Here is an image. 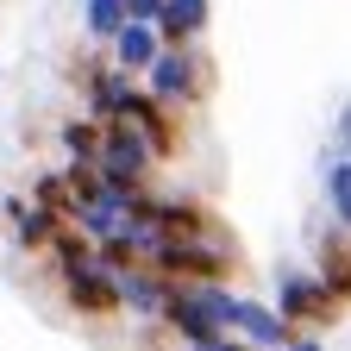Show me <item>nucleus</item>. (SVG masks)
I'll return each instance as SVG.
<instances>
[{"instance_id":"nucleus-8","label":"nucleus","mask_w":351,"mask_h":351,"mask_svg":"<svg viewBox=\"0 0 351 351\" xmlns=\"http://www.w3.org/2000/svg\"><path fill=\"white\" fill-rule=\"evenodd\" d=\"M69 226V213H57L51 201L38 195H7V232L19 251H51V239Z\"/></svg>"},{"instance_id":"nucleus-6","label":"nucleus","mask_w":351,"mask_h":351,"mask_svg":"<svg viewBox=\"0 0 351 351\" xmlns=\"http://www.w3.org/2000/svg\"><path fill=\"white\" fill-rule=\"evenodd\" d=\"M82 63H88L82 69V101H88V113H95V119H125L132 101L145 95V75L119 69L113 57H82Z\"/></svg>"},{"instance_id":"nucleus-3","label":"nucleus","mask_w":351,"mask_h":351,"mask_svg":"<svg viewBox=\"0 0 351 351\" xmlns=\"http://www.w3.org/2000/svg\"><path fill=\"white\" fill-rule=\"evenodd\" d=\"M101 182L107 189H125V195H138V189H151V169H157V151H151V138L132 119H107V138H101Z\"/></svg>"},{"instance_id":"nucleus-4","label":"nucleus","mask_w":351,"mask_h":351,"mask_svg":"<svg viewBox=\"0 0 351 351\" xmlns=\"http://www.w3.org/2000/svg\"><path fill=\"white\" fill-rule=\"evenodd\" d=\"M276 307H282V320H289L295 332H320L326 320H339V307H345V301L326 289L320 270L282 263V270H276Z\"/></svg>"},{"instance_id":"nucleus-16","label":"nucleus","mask_w":351,"mask_h":351,"mask_svg":"<svg viewBox=\"0 0 351 351\" xmlns=\"http://www.w3.org/2000/svg\"><path fill=\"white\" fill-rule=\"evenodd\" d=\"M332 145L351 151V107H339V119H332Z\"/></svg>"},{"instance_id":"nucleus-14","label":"nucleus","mask_w":351,"mask_h":351,"mask_svg":"<svg viewBox=\"0 0 351 351\" xmlns=\"http://www.w3.org/2000/svg\"><path fill=\"white\" fill-rule=\"evenodd\" d=\"M125 19H132L125 0H82V32L95 38V44H113L125 32Z\"/></svg>"},{"instance_id":"nucleus-10","label":"nucleus","mask_w":351,"mask_h":351,"mask_svg":"<svg viewBox=\"0 0 351 351\" xmlns=\"http://www.w3.org/2000/svg\"><path fill=\"white\" fill-rule=\"evenodd\" d=\"M163 44H169V38H163V32L151 25V19H125V32H119V38L107 44V51H113V63H119V69L145 75V69H151V63L163 57Z\"/></svg>"},{"instance_id":"nucleus-13","label":"nucleus","mask_w":351,"mask_h":351,"mask_svg":"<svg viewBox=\"0 0 351 351\" xmlns=\"http://www.w3.org/2000/svg\"><path fill=\"white\" fill-rule=\"evenodd\" d=\"M320 182H326V207H332V219L351 232V157H345V151H326Z\"/></svg>"},{"instance_id":"nucleus-12","label":"nucleus","mask_w":351,"mask_h":351,"mask_svg":"<svg viewBox=\"0 0 351 351\" xmlns=\"http://www.w3.org/2000/svg\"><path fill=\"white\" fill-rule=\"evenodd\" d=\"M101 138H107V119H95V113L57 125V145H63L69 163H101Z\"/></svg>"},{"instance_id":"nucleus-18","label":"nucleus","mask_w":351,"mask_h":351,"mask_svg":"<svg viewBox=\"0 0 351 351\" xmlns=\"http://www.w3.org/2000/svg\"><path fill=\"white\" fill-rule=\"evenodd\" d=\"M282 351H326V345H320V332H295V339H289Z\"/></svg>"},{"instance_id":"nucleus-1","label":"nucleus","mask_w":351,"mask_h":351,"mask_svg":"<svg viewBox=\"0 0 351 351\" xmlns=\"http://www.w3.org/2000/svg\"><path fill=\"white\" fill-rule=\"evenodd\" d=\"M151 263L163 276H176V282H219V276H232L239 251L219 239V226L207 219V226H195V232H163V245L151 251Z\"/></svg>"},{"instance_id":"nucleus-5","label":"nucleus","mask_w":351,"mask_h":351,"mask_svg":"<svg viewBox=\"0 0 351 351\" xmlns=\"http://www.w3.org/2000/svg\"><path fill=\"white\" fill-rule=\"evenodd\" d=\"M63 282V307L75 320H113V314H125V295H119V270L95 251V263H82V270H69V276H57Z\"/></svg>"},{"instance_id":"nucleus-17","label":"nucleus","mask_w":351,"mask_h":351,"mask_svg":"<svg viewBox=\"0 0 351 351\" xmlns=\"http://www.w3.org/2000/svg\"><path fill=\"white\" fill-rule=\"evenodd\" d=\"M125 7H132V19H151V25H157V13H163V0H125Z\"/></svg>"},{"instance_id":"nucleus-7","label":"nucleus","mask_w":351,"mask_h":351,"mask_svg":"<svg viewBox=\"0 0 351 351\" xmlns=\"http://www.w3.org/2000/svg\"><path fill=\"white\" fill-rule=\"evenodd\" d=\"M219 314H226V332L251 339L257 351H282V345L295 339V326L282 320V307H276V301H251V295H232V289H226Z\"/></svg>"},{"instance_id":"nucleus-9","label":"nucleus","mask_w":351,"mask_h":351,"mask_svg":"<svg viewBox=\"0 0 351 351\" xmlns=\"http://www.w3.org/2000/svg\"><path fill=\"white\" fill-rule=\"evenodd\" d=\"M119 295H125V314L132 320L163 326V307L176 295V276H163L157 263H132V270H119Z\"/></svg>"},{"instance_id":"nucleus-15","label":"nucleus","mask_w":351,"mask_h":351,"mask_svg":"<svg viewBox=\"0 0 351 351\" xmlns=\"http://www.w3.org/2000/svg\"><path fill=\"white\" fill-rule=\"evenodd\" d=\"M182 351H257V345L239 339V332H219V339H207V345H182Z\"/></svg>"},{"instance_id":"nucleus-2","label":"nucleus","mask_w":351,"mask_h":351,"mask_svg":"<svg viewBox=\"0 0 351 351\" xmlns=\"http://www.w3.org/2000/svg\"><path fill=\"white\" fill-rule=\"evenodd\" d=\"M207 82H213V69H207V57L195 51V44H163V57L145 69V88H151L169 113L207 101Z\"/></svg>"},{"instance_id":"nucleus-11","label":"nucleus","mask_w":351,"mask_h":351,"mask_svg":"<svg viewBox=\"0 0 351 351\" xmlns=\"http://www.w3.org/2000/svg\"><path fill=\"white\" fill-rule=\"evenodd\" d=\"M207 19H213V0H163V13H157V32H163L169 44H201Z\"/></svg>"}]
</instances>
